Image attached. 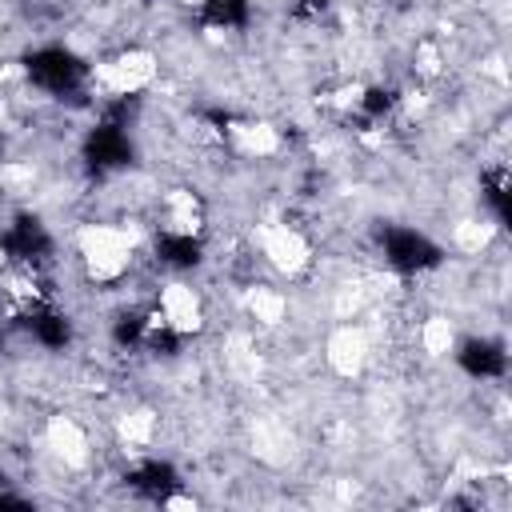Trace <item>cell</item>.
<instances>
[{"label": "cell", "instance_id": "cell-1", "mask_svg": "<svg viewBox=\"0 0 512 512\" xmlns=\"http://www.w3.org/2000/svg\"><path fill=\"white\" fill-rule=\"evenodd\" d=\"M28 80L48 92V96H80L88 84V64L80 56H72L68 48H40L28 56Z\"/></svg>", "mask_w": 512, "mask_h": 512}, {"label": "cell", "instance_id": "cell-2", "mask_svg": "<svg viewBox=\"0 0 512 512\" xmlns=\"http://www.w3.org/2000/svg\"><path fill=\"white\" fill-rule=\"evenodd\" d=\"M380 252H384V264L396 272H424L440 264V248L416 228H384Z\"/></svg>", "mask_w": 512, "mask_h": 512}, {"label": "cell", "instance_id": "cell-3", "mask_svg": "<svg viewBox=\"0 0 512 512\" xmlns=\"http://www.w3.org/2000/svg\"><path fill=\"white\" fill-rule=\"evenodd\" d=\"M460 368L468 376H480V380L500 376L504 372V348L492 340H468V344H460Z\"/></svg>", "mask_w": 512, "mask_h": 512}]
</instances>
